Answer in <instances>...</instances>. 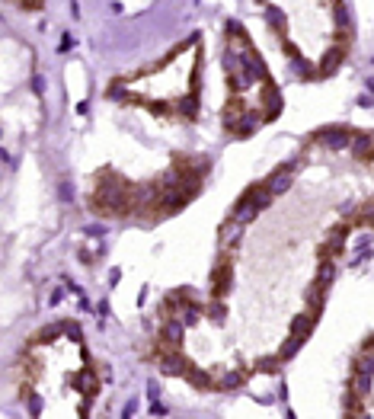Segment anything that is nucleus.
I'll list each match as a JSON object with an SVG mask.
<instances>
[{
  "mask_svg": "<svg viewBox=\"0 0 374 419\" xmlns=\"http://www.w3.org/2000/svg\"><path fill=\"white\" fill-rule=\"evenodd\" d=\"M227 288H230V253H227V259H218V266H214V275H211V291H214V297H221V295H227Z\"/></svg>",
  "mask_w": 374,
  "mask_h": 419,
  "instance_id": "f257e3e1",
  "label": "nucleus"
},
{
  "mask_svg": "<svg viewBox=\"0 0 374 419\" xmlns=\"http://www.w3.org/2000/svg\"><path fill=\"white\" fill-rule=\"evenodd\" d=\"M349 138H352L349 128H326L317 135V141H323L326 147H349Z\"/></svg>",
  "mask_w": 374,
  "mask_h": 419,
  "instance_id": "f03ea898",
  "label": "nucleus"
},
{
  "mask_svg": "<svg viewBox=\"0 0 374 419\" xmlns=\"http://www.w3.org/2000/svg\"><path fill=\"white\" fill-rule=\"evenodd\" d=\"M313 323H317V317L313 314H301V317H294V323H291V333L301 336V339H307L313 330Z\"/></svg>",
  "mask_w": 374,
  "mask_h": 419,
  "instance_id": "7ed1b4c3",
  "label": "nucleus"
},
{
  "mask_svg": "<svg viewBox=\"0 0 374 419\" xmlns=\"http://www.w3.org/2000/svg\"><path fill=\"white\" fill-rule=\"evenodd\" d=\"M183 378H189V381H192V387H202V390H208V387H214V384H211V378H208V374L205 371H195V368H186V374H183Z\"/></svg>",
  "mask_w": 374,
  "mask_h": 419,
  "instance_id": "20e7f679",
  "label": "nucleus"
},
{
  "mask_svg": "<svg viewBox=\"0 0 374 419\" xmlns=\"http://www.w3.org/2000/svg\"><path fill=\"white\" fill-rule=\"evenodd\" d=\"M301 346H304V339H301V336H294V333H291V336H288V343H285L282 349H278V362H288V358L294 355V352H298Z\"/></svg>",
  "mask_w": 374,
  "mask_h": 419,
  "instance_id": "39448f33",
  "label": "nucleus"
},
{
  "mask_svg": "<svg viewBox=\"0 0 374 419\" xmlns=\"http://www.w3.org/2000/svg\"><path fill=\"white\" fill-rule=\"evenodd\" d=\"M240 381H243V374H240V371H230V374H221V381L214 384V387H221V390H234V387H240Z\"/></svg>",
  "mask_w": 374,
  "mask_h": 419,
  "instance_id": "423d86ee",
  "label": "nucleus"
},
{
  "mask_svg": "<svg viewBox=\"0 0 374 419\" xmlns=\"http://www.w3.org/2000/svg\"><path fill=\"white\" fill-rule=\"evenodd\" d=\"M80 387H84V394H86V397H93L96 390H100V378H96L93 371H86L84 378H80Z\"/></svg>",
  "mask_w": 374,
  "mask_h": 419,
  "instance_id": "0eeeda50",
  "label": "nucleus"
},
{
  "mask_svg": "<svg viewBox=\"0 0 374 419\" xmlns=\"http://www.w3.org/2000/svg\"><path fill=\"white\" fill-rule=\"evenodd\" d=\"M151 413H153V416H167V406H163V403H153Z\"/></svg>",
  "mask_w": 374,
  "mask_h": 419,
  "instance_id": "6e6552de",
  "label": "nucleus"
},
{
  "mask_svg": "<svg viewBox=\"0 0 374 419\" xmlns=\"http://www.w3.org/2000/svg\"><path fill=\"white\" fill-rule=\"evenodd\" d=\"M26 10H35V7H42V0H19Z\"/></svg>",
  "mask_w": 374,
  "mask_h": 419,
  "instance_id": "1a4fd4ad",
  "label": "nucleus"
}]
</instances>
